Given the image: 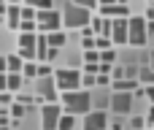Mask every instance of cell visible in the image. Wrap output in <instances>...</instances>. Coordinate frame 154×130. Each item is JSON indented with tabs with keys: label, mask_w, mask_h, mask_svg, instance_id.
<instances>
[{
	"label": "cell",
	"mask_w": 154,
	"mask_h": 130,
	"mask_svg": "<svg viewBox=\"0 0 154 130\" xmlns=\"http://www.w3.org/2000/svg\"><path fill=\"white\" fill-rule=\"evenodd\" d=\"M65 41H68L65 30H54V33H46V43H49L51 49H60V46H65Z\"/></svg>",
	"instance_id": "13"
},
{
	"label": "cell",
	"mask_w": 154,
	"mask_h": 130,
	"mask_svg": "<svg viewBox=\"0 0 154 130\" xmlns=\"http://www.w3.org/2000/svg\"><path fill=\"white\" fill-rule=\"evenodd\" d=\"M11 103H14V95H11V92H0V106H3V109H8Z\"/></svg>",
	"instance_id": "28"
},
{
	"label": "cell",
	"mask_w": 154,
	"mask_h": 130,
	"mask_svg": "<svg viewBox=\"0 0 154 130\" xmlns=\"http://www.w3.org/2000/svg\"><path fill=\"white\" fill-rule=\"evenodd\" d=\"M22 71V60L16 54H8L5 57V73H19Z\"/></svg>",
	"instance_id": "18"
},
{
	"label": "cell",
	"mask_w": 154,
	"mask_h": 130,
	"mask_svg": "<svg viewBox=\"0 0 154 130\" xmlns=\"http://www.w3.org/2000/svg\"><path fill=\"white\" fill-rule=\"evenodd\" d=\"M35 27H38V33L62 30V16H60V11H54V8H49V11H35Z\"/></svg>",
	"instance_id": "5"
},
{
	"label": "cell",
	"mask_w": 154,
	"mask_h": 130,
	"mask_svg": "<svg viewBox=\"0 0 154 130\" xmlns=\"http://www.w3.org/2000/svg\"><path fill=\"white\" fill-rule=\"evenodd\" d=\"M54 87H57V92L81 90V73L76 68H57L54 71Z\"/></svg>",
	"instance_id": "3"
},
{
	"label": "cell",
	"mask_w": 154,
	"mask_h": 130,
	"mask_svg": "<svg viewBox=\"0 0 154 130\" xmlns=\"http://www.w3.org/2000/svg\"><path fill=\"white\" fill-rule=\"evenodd\" d=\"M3 14H5V3L0 0V16H3Z\"/></svg>",
	"instance_id": "45"
},
{
	"label": "cell",
	"mask_w": 154,
	"mask_h": 130,
	"mask_svg": "<svg viewBox=\"0 0 154 130\" xmlns=\"http://www.w3.org/2000/svg\"><path fill=\"white\" fill-rule=\"evenodd\" d=\"M154 33V22H146V35H152Z\"/></svg>",
	"instance_id": "41"
},
{
	"label": "cell",
	"mask_w": 154,
	"mask_h": 130,
	"mask_svg": "<svg viewBox=\"0 0 154 130\" xmlns=\"http://www.w3.org/2000/svg\"><path fill=\"white\" fill-rule=\"evenodd\" d=\"M46 76H51V62H38V73H35V79H46Z\"/></svg>",
	"instance_id": "24"
},
{
	"label": "cell",
	"mask_w": 154,
	"mask_h": 130,
	"mask_svg": "<svg viewBox=\"0 0 154 130\" xmlns=\"http://www.w3.org/2000/svg\"><path fill=\"white\" fill-rule=\"evenodd\" d=\"M143 19H146V22H154V5H149V11H146Z\"/></svg>",
	"instance_id": "38"
},
{
	"label": "cell",
	"mask_w": 154,
	"mask_h": 130,
	"mask_svg": "<svg viewBox=\"0 0 154 130\" xmlns=\"http://www.w3.org/2000/svg\"><path fill=\"white\" fill-rule=\"evenodd\" d=\"M35 73H38V62H35V60L22 62V71H19V76H22V79H35Z\"/></svg>",
	"instance_id": "16"
},
{
	"label": "cell",
	"mask_w": 154,
	"mask_h": 130,
	"mask_svg": "<svg viewBox=\"0 0 154 130\" xmlns=\"http://www.w3.org/2000/svg\"><path fill=\"white\" fill-rule=\"evenodd\" d=\"M84 62H87V65H97V62H100V54H97L95 49H89V52H84Z\"/></svg>",
	"instance_id": "25"
},
{
	"label": "cell",
	"mask_w": 154,
	"mask_h": 130,
	"mask_svg": "<svg viewBox=\"0 0 154 130\" xmlns=\"http://www.w3.org/2000/svg\"><path fill=\"white\" fill-rule=\"evenodd\" d=\"M0 92H8L5 90V73H0Z\"/></svg>",
	"instance_id": "40"
},
{
	"label": "cell",
	"mask_w": 154,
	"mask_h": 130,
	"mask_svg": "<svg viewBox=\"0 0 154 130\" xmlns=\"http://www.w3.org/2000/svg\"><path fill=\"white\" fill-rule=\"evenodd\" d=\"M3 16H8V27L11 30H19V5H5V14Z\"/></svg>",
	"instance_id": "14"
},
{
	"label": "cell",
	"mask_w": 154,
	"mask_h": 130,
	"mask_svg": "<svg viewBox=\"0 0 154 130\" xmlns=\"http://www.w3.org/2000/svg\"><path fill=\"white\" fill-rule=\"evenodd\" d=\"M125 79H138V68L135 65H125Z\"/></svg>",
	"instance_id": "31"
},
{
	"label": "cell",
	"mask_w": 154,
	"mask_h": 130,
	"mask_svg": "<svg viewBox=\"0 0 154 130\" xmlns=\"http://www.w3.org/2000/svg\"><path fill=\"white\" fill-rule=\"evenodd\" d=\"M0 73H5V57H0Z\"/></svg>",
	"instance_id": "44"
},
{
	"label": "cell",
	"mask_w": 154,
	"mask_h": 130,
	"mask_svg": "<svg viewBox=\"0 0 154 130\" xmlns=\"http://www.w3.org/2000/svg\"><path fill=\"white\" fill-rule=\"evenodd\" d=\"M111 43L114 46H125L127 43V19H111Z\"/></svg>",
	"instance_id": "7"
},
{
	"label": "cell",
	"mask_w": 154,
	"mask_h": 130,
	"mask_svg": "<svg viewBox=\"0 0 154 130\" xmlns=\"http://www.w3.org/2000/svg\"><path fill=\"white\" fill-rule=\"evenodd\" d=\"M81 87H95V76L92 73H81Z\"/></svg>",
	"instance_id": "32"
},
{
	"label": "cell",
	"mask_w": 154,
	"mask_h": 130,
	"mask_svg": "<svg viewBox=\"0 0 154 130\" xmlns=\"http://www.w3.org/2000/svg\"><path fill=\"white\" fill-rule=\"evenodd\" d=\"M73 5H81V8H87V11H95V8H97V0H73Z\"/></svg>",
	"instance_id": "27"
},
{
	"label": "cell",
	"mask_w": 154,
	"mask_h": 130,
	"mask_svg": "<svg viewBox=\"0 0 154 130\" xmlns=\"http://www.w3.org/2000/svg\"><path fill=\"white\" fill-rule=\"evenodd\" d=\"M111 109L116 114H130V109H133V92H114L111 95Z\"/></svg>",
	"instance_id": "9"
},
{
	"label": "cell",
	"mask_w": 154,
	"mask_h": 130,
	"mask_svg": "<svg viewBox=\"0 0 154 130\" xmlns=\"http://www.w3.org/2000/svg\"><path fill=\"white\" fill-rule=\"evenodd\" d=\"M111 130H125V128H122V125H116V122H114V125H111Z\"/></svg>",
	"instance_id": "46"
},
{
	"label": "cell",
	"mask_w": 154,
	"mask_h": 130,
	"mask_svg": "<svg viewBox=\"0 0 154 130\" xmlns=\"http://www.w3.org/2000/svg\"><path fill=\"white\" fill-rule=\"evenodd\" d=\"M149 5H154V0H149Z\"/></svg>",
	"instance_id": "48"
},
{
	"label": "cell",
	"mask_w": 154,
	"mask_h": 130,
	"mask_svg": "<svg viewBox=\"0 0 154 130\" xmlns=\"http://www.w3.org/2000/svg\"><path fill=\"white\" fill-rule=\"evenodd\" d=\"M19 33H38L35 19H32V22H19Z\"/></svg>",
	"instance_id": "26"
},
{
	"label": "cell",
	"mask_w": 154,
	"mask_h": 130,
	"mask_svg": "<svg viewBox=\"0 0 154 130\" xmlns=\"http://www.w3.org/2000/svg\"><path fill=\"white\" fill-rule=\"evenodd\" d=\"M38 98L43 103H57V87H54V79L51 76L38 79Z\"/></svg>",
	"instance_id": "8"
},
{
	"label": "cell",
	"mask_w": 154,
	"mask_h": 130,
	"mask_svg": "<svg viewBox=\"0 0 154 130\" xmlns=\"http://www.w3.org/2000/svg\"><path fill=\"white\" fill-rule=\"evenodd\" d=\"M143 122H146V125H152V128H154V106L149 109V114H146V119H143Z\"/></svg>",
	"instance_id": "36"
},
{
	"label": "cell",
	"mask_w": 154,
	"mask_h": 130,
	"mask_svg": "<svg viewBox=\"0 0 154 130\" xmlns=\"http://www.w3.org/2000/svg\"><path fill=\"white\" fill-rule=\"evenodd\" d=\"M106 49H114L111 38H106V35H95V52H106Z\"/></svg>",
	"instance_id": "20"
},
{
	"label": "cell",
	"mask_w": 154,
	"mask_h": 130,
	"mask_svg": "<svg viewBox=\"0 0 154 130\" xmlns=\"http://www.w3.org/2000/svg\"><path fill=\"white\" fill-rule=\"evenodd\" d=\"M81 46H84V52L95 49V35H87V38H81Z\"/></svg>",
	"instance_id": "30"
},
{
	"label": "cell",
	"mask_w": 154,
	"mask_h": 130,
	"mask_svg": "<svg viewBox=\"0 0 154 130\" xmlns=\"http://www.w3.org/2000/svg\"><path fill=\"white\" fill-rule=\"evenodd\" d=\"M141 79H143L146 84H154V71L152 68H143V71H141Z\"/></svg>",
	"instance_id": "29"
},
{
	"label": "cell",
	"mask_w": 154,
	"mask_h": 130,
	"mask_svg": "<svg viewBox=\"0 0 154 130\" xmlns=\"http://www.w3.org/2000/svg\"><path fill=\"white\" fill-rule=\"evenodd\" d=\"M5 90L14 95V92H19L22 90V76L19 73H5Z\"/></svg>",
	"instance_id": "15"
},
{
	"label": "cell",
	"mask_w": 154,
	"mask_h": 130,
	"mask_svg": "<svg viewBox=\"0 0 154 130\" xmlns=\"http://www.w3.org/2000/svg\"><path fill=\"white\" fill-rule=\"evenodd\" d=\"M111 87H114V92H133V90H138V79H119V81H111Z\"/></svg>",
	"instance_id": "12"
},
{
	"label": "cell",
	"mask_w": 154,
	"mask_h": 130,
	"mask_svg": "<svg viewBox=\"0 0 154 130\" xmlns=\"http://www.w3.org/2000/svg\"><path fill=\"white\" fill-rule=\"evenodd\" d=\"M60 16H62V27H68V30H81V27H87V24H89L92 11H87V8L73 5V3H70Z\"/></svg>",
	"instance_id": "2"
},
{
	"label": "cell",
	"mask_w": 154,
	"mask_h": 130,
	"mask_svg": "<svg viewBox=\"0 0 154 130\" xmlns=\"http://www.w3.org/2000/svg\"><path fill=\"white\" fill-rule=\"evenodd\" d=\"M95 84H97V87H106V84H111V76H103V73H97V76H95Z\"/></svg>",
	"instance_id": "34"
},
{
	"label": "cell",
	"mask_w": 154,
	"mask_h": 130,
	"mask_svg": "<svg viewBox=\"0 0 154 130\" xmlns=\"http://www.w3.org/2000/svg\"><path fill=\"white\" fill-rule=\"evenodd\" d=\"M100 54V62L103 65H114V60H116V52L114 49H106V52H97Z\"/></svg>",
	"instance_id": "22"
},
{
	"label": "cell",
	"mask_w": 154,
	"mask_h": 130,
	"mask_svg": "<svg viewBox=\"0 0 154 130\" xmlns=\"http://www.w3.org/2000/svg\"><path fill=\"white\" fill-rule=\"evenodd\" d=\"M19 46H24V49H30V46H35V33H19V41H16Z\"/></svg>",
	"instance_id": "21"
},
{
	"label": "cell",
	"mask_w": 154,
	"mask_h": 130,
	"mask_svg": "<svg viewBox=\"0 0 154 130\" xmlns=\"http://www.w3.org/2000/svg\"><path fill=\"white\" fill-rule=\"evenodd\" d=\"M73 128H76V117L62 114V117H60V122H57V130H73Z\"/></svg>",
	"instance_id": "19"
},
{
	"label": "cell",
	"mask_w": 154,
	"mask_h": 130,
	"mask_svg": "<svg viewBox=\"0 0 154 130\" xmlns=\"http://www.w3.org/2000/svg\"><path fill=\"white\" fill-rule=\"evenodd\" d=\"M152 130H154V128H152Z\"/></svg>",
	"instance_id": "50"
},
{
	"label": "cell",
	"mask_w": 154,
	"mask_h": 130,
	"mask_svg": "<svg viewBox=\"0 0 154 130\" xmlns=\"http://www.w3.org/2000/svg\"><path fill=\"white\" fill-rule=\"evenodd\" d=\"M89 111H92V95L87 90L62 92V114L79 117V114H89Z\"/></svg>",
	"instance_id": "1"
},
{
	"label": "cell",
	"mask_w": 154,
	"mask_h": 130,
	"mask_svg": "<svg viewBox=\"0 0 154 130\" xmlns=\"http://www.w3.org/2000/svg\"><path fill=\"white\" fill-rule=\"evenodd\" d=\"M51 8V0H38L35 3V11H49Z\"/></svg>",
	"instance_id": "35"
},
{
	"label": "cell",
	"mask_w": 154,
	"mask_h": 130,
	"mask_svg": "<svg viewBox=\"0 0 154 130\" xmlns=\"http://www.w3.org/2000/svg\"><path fill=\"white\" fill-rule=\"evenodd\" d=\"M24 114H27V109H24L22 103H11V106H8V117H11V125H14V122H19Z\"/></svg>",
	"instance_id": "17"
},
{
	"label": "cell",
	"mask_w": 154,
	"mask_h": 130,
	"mask_svg": "<svg viewBox=\"0 0 154 130\" xmlns=\"http://www.w3.org/2000/svg\"><path fill=\"white\" fill-rule=\"evenodd\" d=\"M116 0H97V5H114Z\"/></svg>",
	"instance_id": "42"
},
{
	"label": "cell",
	"mask_w": 154,
	"mask_h": 130,
	"mask_svg": "<svg viewBox=\"0 0 154 130\" xmlns=\"http://www.w3.org/2000/svg\"><path fill=\"white\" fill-rule=\"evenodd\" d=\"M0 24H3V16H0Z\"/></svg>",
	"instance_id": "49"
},
{
	"label": "cell",
	"mask_w": 154,
	"mask_h": 130,
	"mask_svg": "<svg viewBox=\"0 0 154 130\" xmlns=\"http://www.w3.org/2000/svg\"><path fill=\"white\" fill-rule=\"evenodd\" d=\"M3 125H11V119H8V114H0V128Z\"/></svg>",
	"instance_id": "39"
},
{
	"label": "cell",
	"mask_w": 154,
	"mask_h": 130,
	"mask_svg": "<svg viewBox=\"0 0 154 130\" xmlns=\"http://www.w3.org/2000/svg\"><path fill=\"white\" fill-rule=\"evenodd\" d=\"M130 128H133V130H143V128H146V122H143V117H133V122H130Z\"/></svg>",
	"instance_id": "33"
},
{
	"label": "cell",
	"mask_w": 154,
	"mask_h": 130,
	"mask_svg": "<svg viewBox=\"0 0 154 130\" xmlns=\"http://www.w3.org/2000/svg\"><path fill=\"white\" fill-rule=\"evenodd\" d=\"M8 128H11V125H3V128H0V130H8Z\"/></svg>",
	"instance_id": "47"
},
{
	"label": "cell",
	"mask_w": 154,
	"mask_h": 130,
	"mask_svg": "<svg viewBox=\"0 0 154 130\" xmlns=\"http://www.w3.org/2000/svg\"><path fill=\"white\" fill-rule=\"evenodd\" d=\"M146 41H149L146 19L143 16H127V46H143Z\"/></svg>",
	"instance_id": "4"
},
{
	"label": "cell",
	"mask_w": 154,
	"mask_h": 130,
	"mask_svg": "<svg viewBox=\"0 0 154 130\" xmlns=\"http://www.w3.org/2000/svg\"><path fill=\"white\" fill-rule=\"evenodd\" d=\"M14 103H22L24 109H30V106H32V95H30V92H16Z\"/></svg>",
	"instance_id": "23"
},
{
	"label": "cell",
	"mask_w": 154,
	"mask_h": 130,
	"mask_svg": "<svg viewBox=\"0 0 154 130\" xmlns=\"http://www.w3.org/2000/svg\"><path fill=\"white\" fill-rule=\"evenodd\" d=\"M22 3H24V5H30V8H35V3H38V0H22Z\"/></svg>",
	"instance_id": "43"
},
{
	"label": "cell",
	"mask_w": 154,
	"mask_h": 130,
	"mask_svg": "<svg viewBox=\"0 0 154 130\" xmlns=\"http://www.w3.org/2000/svg\"><path fill=\"white\" fill-rule=\"evenodd\" d=\"M89 30L92 35H111V19H103V16H92L89 19Z\"/></svg>",
	"instance_id": "11"
},
{
	"label": "cell",
	"mask_w": 154,
	"mask_h": 130,
	"mask_svg": "<svg viewBox=\"0 0 154 130\" xmlns=\"http://www.w3.org/2000/svg\"><path fill=\"white\" fill-rule=\"evenodd\" d=\"M60 117H62V106L60 103H43V109H41V128L43 130H57Z\"/></svg>",
	"instance_id": "6"
},
{
	"label": "cell",
	"mask_w": 154,
	"mask_h": 130,
	"mask_svg": "<svg viewBox=\"0 0 154 130\" xmlns=\"http://www.w3.org/2000/svg\"><path fill=\"white\" fill-rule=\"evenodd\" d=\"M143 92H146V98H149V100H152V103H154V84H149V87H146Z\"/></svg>",
	"instance_id": "37"
},
{
	"label": "cell",
	"mask_w": 154,
	"mask_h": 130,
	"mask_svg": "<svg viewBox=\"0 0 154 130\" xmlns=\"http://www.w3.org/2000/svg\"><path fill=\"white\" fill-rule=\"evenodd\" d=\"M106 128H108L106 111H89V114H84V130H106Z\"/></svg>",
	"instance_id": "10"
}]
</instances>
